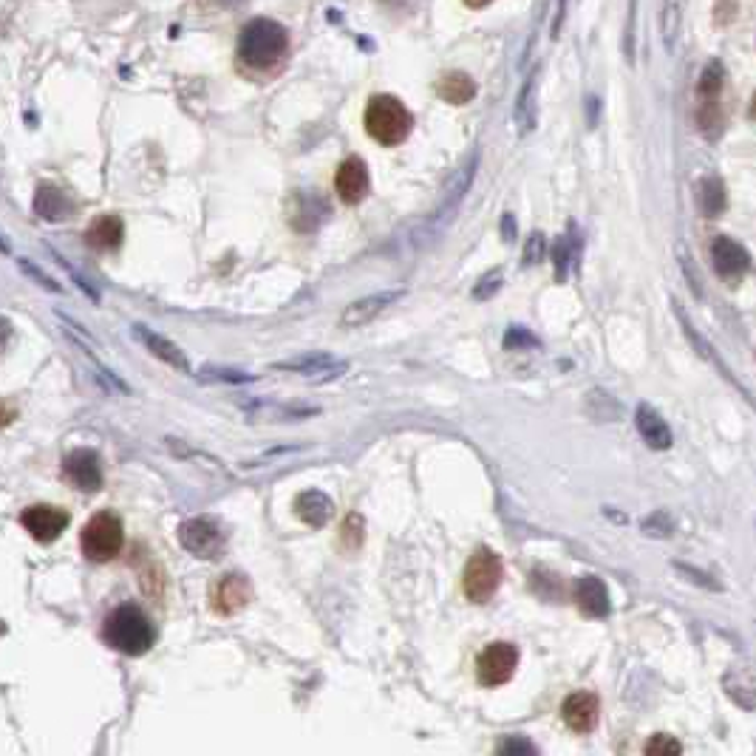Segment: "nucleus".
I'll return each mask as SVG.
<instances>
[{"label":"nucleus","instance_id":"e433bc0d","mask_svg":"<svg viewBox=\"0 0 756 756\" xmlns=\"http://www.w3.org/2000/svg\"><path fill=\"white\" fill-rule=\"evenodd\" d=\"M496 756H539V748L532 745L527 737H507L499 742Z\"/></svg>","mask_w":756,"mask_h":756},{"label":"nucleus","instance_id":"a211bd4d","mask_svg":"<svg viewBox=\"0 0 756 756\" xmlns=\"http://www.w3.org/2000/svg\"><path fill=\"white\" fill-rule=\"evenodd\" d=\"M635 426L643 436V442L649 445L652 451H665L672 448V428L665 426V419L652 408V406H637L635 411Z\"/></svg>","mask_w":756,"mask_h":756},{"label":"nucleus","instance_id":"5701e85b","mask_svg":"<svg viewBox=\"0 0 756 756\" xmlns=\"http://www.w3.org/2000/svg\"><path fill=\"white\" fill-rule=\"evenodd\" d=\"M34 213L46 221H62L72 213V202L60 187L54 185H40L37 196H34Z\"/></svg>","mask_w":756,"mask_h":756},{"label":"nucleus","instance_id":"ddd939ff","mask_svg":"<svg viewBox=\"0 0 756 756\" xmlns=\"http://www.w3.org/2000/svg\"><path fill=\"white\" fill-rule=\"evenodd\" d=\"M572 598H575V607L581 609V615L587 617H607L612 612V600H609V589L607 584L600 581L598 575H581L575 581V589H572Z\"/></svg>","mask_w":756,"mask_h":756},{"label":"nucleus","instance_id":"79ce46f5","mask_svg":"<svg viewBox=\"0 0 756 756\" xmlns=\"http://www.w3.org/2000/svg\"><path fill=\"white\" fill-rule=\"evenodd\" d=\"M530 346H539V340L530 335L527 329H519V326H513L504 335V349H530Z\"/></svg>","mask_w":756,"mask_h":756},{"label":"nucleus","instance_id":"39448f33","mask_svg":"<svg viewBox=\"0 0 756 756\" xmlns=\"http://www.w3.org/2000/svg\"><path fill=\"white\" fill-rule=\"evenodd\" d=\"M502 578H504L502 559L493 550L482 547L471 555L468 567L462 572V589L474 604H484V600H491L496 595V589L502 587Z\"/></svg>","mask_w":756,"mask_h":756},{"label":"nucleus","instance_id":"bb28decb","mask_svg":"<svg viewBox=\"0 0 756 756\" xmlns=\"http://www.w3.org/2000/svg\"><path fill=\"white\" fill-rule=\"evenodd\" d=\"M683 12H685V0H663L660 6V34L665 49H675L680 32H683Z\"/></svg>","mask_w":756,"mask_h":756},{"label":"nucleus","instance_id":"f704fd0d","mask_svg":"<svg viewBox=\"0 0 756 756\" xmlns=\"http://www.w3.org/2000/svg\"><path fill=\"white\" fill-rule=\"evenodd\" d=\"M547 238H544V233H530V238H527V244H524V258H522V263L524 266H539L544 258H547Z\"/></svg>","mask_w":756,"mask_h":756},{"label":"nucleus","instance_id":"7ed1b4c3","mask_svg":"<svg viewBox=\"0 0 756 756\" xmlns=\"http://www.w3.org/2000/svg\"><path fill=\"white\" fill-rule=\"evenodd\" d=\"M366 130L374 142L380 145H399L408 139V133L414 128V117L411 110L399 102L397 97L380 94V97H371L366 105Z\"/></svg>","mask_w":756,"mask_h":756},{"label":"nucleus","instance_id":"aec40b11","mask_svg":"<svg viewBox=\"0 0 756 756\" xmlns=\"http://www.w3.org/2000/svg\"><path fill=\"white\" fill-rule=\"evenodd\" d=\"M675 312H677V321H680V326H683V331H685L688 343H692V346H694V349L700 351V358H705V360H708L711 366H714V368H717V371H720V374L725 377V380H731L733 386H737V388H740V391L745 394V388H742V386L737 383V377H733V374L728 371V366L723 363V358H720V354L714 351V346H711V343H708V340H705V338L700 335V331L694 329V323H692V321H688V318L683 315V309L677 306V301H675ZM745 397H748V394H745Z\"/></svg>","mask_w":756,"mask_h":756},{"label":"nucleus","instance_id":"c756f323","mask_svg":"<svg viewBox=\"0 0 756 756\" xmlns=\"http://www.w3.org/2000/svg\"><path fill=\"white\" fill-rule=\"evenodd\" d=\"M550 250H552V263H555V281H567V275L572 273V263H575L572 238L569 235L555 238V244Z\"/></svg>","mask_w":756,"mask_h":756},{"label":"nucleus","instance_id":"dca6fc26","mask_svg":"<svg viewBox=\"0 0 756 756\" xmlns=\"http://www.w3.org/2000/svg\"><path fill=\"white\" fill-rule=\"evenodd\" d=\"M561 714H564V723L575 733H589L600 717V700L592 692H575L564 700Z\"/></svg>","mask_w":756,"mask_h":756},{"label":"nucleus","instance_id":"f8f14e48","mask_svg":"<svg viewBox=\"0 0 756 756\" xmlns=\"http://www.w3.org/2000/svg\"><path fill=\"white\" fill-rule=\"evenodd\" d=\"M368 187H371V176H368L366 162L360 157H349L338 167V176H335V190L340 196V202L360 205L363 198L368 196Z\"/></svg>","mask_w":756,"mask_h":756},{"label":"nucleus","instance_id":"cd10ccee","mask_svg":"<svg viewBox=\"0 0 756 756\" xmlns=\"http://www.w3.org/2000/svg\"><path fill=\"white\" fill-rule=\"evenodd\" d=\"M723 85H725V69H723V62L720 60H711L703 74H700V82H697V97L700 102H717L720 100V91H723Z\"/></svg>","mask_w":756,"mask_h":756},{"label":"nucleus","instance_id":"473e14b6","mask_svg":"<svg viewBox=\"0 0 756 756\" xmlns=\"http://www.w3.org/2000/svg\"><path fill=\"white\" fill-rule=\"evenodd\" d=\"M643 756H683V745L672 733H655L643 748Z\"/></svg>","mask_w":756,"mask_h":756},{"label":"nucleus","instance_id":"6e6552de","mask_svg":"<svg viewBox=\"0 0 756 756\" xmlns=\"http://www.w3.org/2000/svg\"><path fill=\"white\" fill-rule=\"evenodd\" d=\"M253 600V584L247 575L230 572L221 575L210 589V607L218 615H235Z\"/></svg>","mask_w":756,"mask_h":756},{"label":"nucleus","instance_id":"8fccbe9b","mask_svg":"<svg viewBox=\"0 0 756 756\" xmlns=\"http://www.w3.org/2000/svg\"><path fill=\"white\" fill-rule=\"evenodd\" d=\"M748 110H751V117L756 120V94H753V100H751V108H748Z\"/></svg>","mask_w":756,"mask_h":756},{"label":"nucleus","instance_id":"393cba45","mask_svg":"<svg viewBox=\"0 0 756 756\" xmlns=\"http://www.w3.org/2000/svg\"><path fill=\"white\" fill-rule=\"evenodd\" d=\"M536 80H539V72H532V77L522 85V94L516 100L513 120H516L519 137H527V133L536 128Z\"/></svg>","mask_w":756,"mask_h":756},{"label":"nucleus","instance_id":"09e8293b","mask_svg":"<svg viewBox=\"0 0 756 756\" xmlns=\"http://www.w3.org/2000/svg\"><path fill=\"white\" fill-rule=\"evenodd\" d=\"M0 253H9V241L6 238H0Z\"/></svg>","mask_w":756,"mask_h":756},{"label":"nucleus","instance_id":"423d86ee","mask_svg":"<svg viewBox=\"0 0 756 756\" xmlns=\"http://www.w3.org/2000/svg\"><path fill=\"white\" fill-rule=\"evenodd\" d=\"M516 665H519V649L507 640H496L479 655L476 677H479L482 685L496 688V685H504L510 677L516 675Z\"/></svg>","mask_w":756,"mask_h":756},{"label":"nucleus","instance_id":"7c9ffc66","mask_svg":"<svg viewBox=\"0 0 756 756\" xmlns=\"http://www.w3.org/2000/svg\"><path fill=\"white\" fill-rule=\"evenodd\" d=\"M640 530L646 532L649 539H669L675 532V519L665 513V510H655V513H649L640 522Z\"/></svg>","mask_w":756,"mask_h":756},{"label":"nucleus","instance_id":"72a5a7b5","mask_svg":"<svg viewBox=\"0 0 756 756\" xmlns=\"http://www.w3.org/2000/svg\"><path fill=\"white\" fill-rule=\"evenodd\" d=\"M363 536H366V524H363V516L360 513H349L343 527H340V541L343 547L349 550H358L363 544Z\"/></svg>","mask_w":756,"mask_h":756},{"label":"nucleus","instance_id":"c9c22d12","mask_svg":"<svg viewBox=\"0 0 756 756\" xmlns=\"http://www.w3.org/2000/svg\"><path fill=\"white\" fill-rule=\"evenodd\" d=\"M587 403H598V408H589V414H592L595 419H615V416H617V403H615V399H612L607 391H600V388L589 391Z\"/></svg>","mask_w":756,"mask_h":756},{"label":"nucleus","instance_id":"412c9836","mask_svg":"<svg viewBox=\"0 0 756 756\" xmlns=\"http://www.w3.org/2000/svg\"><path fill=\"white\" fill-rule=\"evenodd\" d=\"M122 235H125L122 218H117V215H100L94 225L88 227L85 241L91 244L94 250H100V253H110V250H117L120 244H122Z\"/></svg>","mask_w":756,"mask_h":756},{"label":"nucleus","instance_id":"2f4dec72","mask_svg":"<svg viewBox=\"0 0 756 756\" xmlns=\"http://www.w3.org/2000/svg\"><path fill=\"white\" fill-rule=\"evenodd\" d=\"M198 380H207V383H253L255 377L247 374V371H238V368H218V366H210V368L198 371Z\"/></svg>","mask_w":756,"mask_h":756},{"label":"nucleus","instance_id":"2eb2a0df","mask_svg":"<svg viewBox=\"0 0 756 756\" xmlns=\"http://www.w3.org/2000/svg\"><path fill=\"white\" fill-rule=\"evenodd\" d=\"M275 371H295V374H306V377H318V380H331L346 371V363L331 358L326 351H312V354H301V358L292 360H281L273 366Z\"/></svg>","mask_w":756,"mask_h":756},{"label":"nucleus","instance_id":"9d476101","mask_svg":"<svg viewBox=\"0 0 756 756\" xmlns=\"http://www.w3.org/2000/svg\"><path fill=\"white\" fill-rule=\"evenodd\" d=\"M711 261H714V273L725 283H737L751 266V255L740 241H733L728 235H720L711 244Z\"/></svg>","mask_w":756,"mask_h":756},{"label":"nucleus","instance_id":"49530a36","mask_svg":"<svg viewBox=\"0 0 756 756\" xmlns=\"http://www.w3.org/2000/svg\"><path fill=\"white\" fill-rule=\"evenodd\" d=\"M12 419H14V411H12V408H9L6 403H0V428H4V426H9Z\"/></svg>","mask_w":756,"mask_h":756},{"label":"nucleus","instance_id":"0eeeda50","mask_svg":"<svg viewBox=\"0 0 756 756\" xmlns=\"http://www.w3.org/2000/svg\"><path fill=\"white\" fill-rule=\"evenodd\" d=\"M179 544L196 559H218L225 550V530L213 519H187L179 524Z\"/></svg>","mask_w":756,"mask_h":756},{"label":"nucleus","instance_id":"a19ab883","mask_svg":"<svg viewBox=\"0 0 756 756\" xmlns=\"http://www.w3.org/2000/svg\"><path fill=\"white\" fill-rule=\"evenodd\" d=\"M20 270H24V275H29L32 281H37L43 289H52V292H62V286H60L54 278H49V275L43 273L37 263H32L29 258H20Z\"/></svg>","mask_w":756,"mask_h":756},{"label":"nucleus","instance_id":"f257e3e1","mask_svg":"<svg viewBox=\"0 0 756 756\" xmlns=\"http://www.w3.org/2000/svg\"><path fill=\"white\" fill-rule=\"evenodd\" d=\"M289 49V34L281 24L270 17H255L241 29L238 37V60L247 69H275Z\"/></svg>","mask_w":756,"mask_h":756},{"label":"nucleus","instance_id":"a18cd8bd","mask_svg":"<svg viewBox=\"0 0 756 756\" xmlns=\"http://www.w3.org/2000/svg\"><path fill=\"white\" fill-rule=\"evenodd\" d=\"M502 235H504L507 241L516 238V218H513V215H504V218H502Z\"/></svg>","mask_w":756,"mask_h":756},{"label":"nucleus","instance_id":"de8ad7c7","mask_svg":"<svg viewBox=\"0 0 756 756\" xmlns=\"http://www.w3.org/2000/svg\"><path fill=\"white\" fill-rule=\"evenodd\" d=\"M487 4H491V0H464V6H468V9H482Z\"/></svg>","mask_w":756,"mask_h":756},{"label":"nucleus","instance_id":"f3484780","mask_svg":"<svg viewBox=\"0 0 756 756\" xmlns=\"http://www.w3.org/2000/svg\"><path fill=\"white\" fill-rule=\"evenodd\" d=\"M133 338H137L153 358H159L162 363H167L170 368L176 371H190V363H187V354L176 346L173 340H167L165 335H159V331H153L148 329L145 323H137L133 326Z\"/></svg>","mask_w":756,"mask_h":756},{"label":"nucleus","instance_id":"20e7f679","mask_svg":"<svg viewBox=\"0 0 756 756\" xmlns=\"http://www.w3.org/2000/svg\"><path fill=\"white\" fill-rule=\"evenodd\" d=\"M122 541H125L122 522H120V516L108 513V510L88 519L80 532V547L85 552V559H91L97 564L114 561L122 550Z\"/></svg>","mask_w":756,"mask_h":756},{"label":"nucleus","instance_id":"37998d69","mask_svg":"<svg viewBox=\"0 0 756 756\" xmlns=\"http://www.w3.org/2000/svg\"><path fill=\"white\" fill-rule=\"evenodd\" d=\"M9 340H12V323L0 315V354H4V349L9 346Z\"/></svg>","mask_w":756,"mask_h":756},{"label":"nucleus","instance_id":"9b49d317","mask_svg":"<svg viewBox=\"0 0 756 756\" xmlns=\"http://www.w3.org/2000/svg\"><path fill=\"white\" fill-rule=\"evenodd\" d=\"M62 474L82 493H94L102 487L100 456L94 451H88V448H77V451H72L69 456H65L62 459Z\"/></svg>","mask_w":756,"mask_h":756},{"label":"nucleus","instance_id":"1a4fd4ad","mask_svg":"<svg viewBox=\"0 0 756 756\" xmlns=\"http://www.w3.org/2000/svg\"><path fill=\"white\" fill-rule=\"evenodd\" d=\"M20 524L29 530V536L40 544H49L62 536V530L69 527V513L54 504H32L20 513Z\"/></svg>","mask_w":756,"mask_h":756},{"label":"nucleus","instance_id":"4c0bfd02","mask_svg":"<svg viewBox=\"0 0 756 756\" xmlns=\"http://www.w3.org/2000/svg\"><path fill=\"white\" fill-rule=\"evenodd\" d=\"M675 569L683 572L685 581H692V584H697V587H703V589H714V592L723 589V584L717 581V578H711L708 572H703V569H697V567H685V564L675 561Z\"/></svg>","mask_w":756,"mask_h":756},{"label":"nucleus","instance_id":"6ab92c4d","mask_svg":"<svg viewBox=\"0 0 756 756\" xmlns=\"http://www.w3.org/2000/svg\"><path fill=\"white\" fill-rule=\"evenodd\" d=\"M295 513L309 527H323L331 519V513H335V502L323 491H303L295 499Z\"/></svg>","mask_w":756,"mask_h":756},{"label":"nucleus","instance_id":"f03ea898","mask_svg":"<svg viewBox=\"0 0 756 756\" xmlns=\"http://www.w3.org/2000/svg\"><path fill=\"white\" fill-rule=\"evenodd\" d=\"M102 635L108 646H114L122 655H145L157 640L150 617L137 604H122L114 612H108Z\"/></svg>","mask_w":756,"mask_h":756},{"label":"nucleus","instance_id":"4468645a","mask_svg":"<svg viewBox=\"0 0 756 756\" xmlns=\"http://www.w3.org/2000/svg\"><path fill=\"white\" fill-rule=\"evenodd\" d=\"M403 295V289H386V292H374V295H366L360 301H354L343 309V315H340V326L346 329H358V326H366L371 323L380 312H386V309Z\"/></svg>","mask_w":756,"mask_h":756},{"label":"nucleus","instance_id":"b1692460","mask_svg":"<svg viewBox=\"0 0 756 756\" xmlns=\"http://www.w3.org/2000/svg\"><path fill=\"white\" fill-rule=\"evenodd\" d=\"M436 94L451 105H464L476 97V82L462 72H448L436 82Z\"/></svg>","mask_w":756,"mask_h":756},{"label":"nucleus","instance_id":"ea45409f","mask_svg":"<svg viewBox=\"0 0 756 756\" xmlns=\"http://www.w3.org/2000/svg\"><path fill=\"white\" fill-rule=\"evenodd\" d=\"M635 24H637V0H629V14H627V32H624V57L629 65H635Z\"/></svg>","mask_w":756,"mask_h":756},{"label":"nucleus","instance_id":"4be33fe9","mask_svg":"<svg viewBox=\"0 0 756 756\" xmlns=\"http://www.w3.org/2000/svg\"><path fill=\"white\" fill-rule=\"evenodd\" d=\"M476 165H479V157H471L468 162H464V167L456 173V179L451 182V187H448V193H445V202L439 205V213H436V218H434V225L439 221H448L454 213H456V207H459V202L464 198V193H468V187H471V182H474V173H476Z\"/></svg>","mask_w":756,"mask_h":756},{"label":"nucleus","instance_id":"a878e982","mask_svg":"<svg viewBox=\"0 0 756 756\" xmlns=\"http://www.w3.org/2000/svg\"><path fill=\"white\" fill-rule=\"evenodd\" d=\"M697 202H700L703 215H708V218H717V215L725 213V207H728V193H725V185L717 179V176H708V179L700 182Z\"/></svg>","mask_w":756,"mask_h":756},{"label":"nucleus","instance_id":"58836bf2","mask_svg":"<svg viewBox=\"0 0 756 756\" xmlns=\"http://www.w3.org/2000/svg\"><path fill=\"white\" fill-rule=\"evenodd\" d=\"M502 283H504V275H502V270H491V273H484V278L476 283V289H474V298L476 301H487V298H493L499 289H502Z\"/></svg>","mask_w":756,"mask_h":756},{"label":"nucleus","instance_id":"c03bdc74","mask_svg":"<svg viewBox=\"0 0 756 756\" xmlns=\"http://www.w3.org/2000/svg\"><path fill=\"white\" fill-rule=\"evenodd\" d=\"M564 12H567V0H559V12H555V20H552V37H559V34H561Z\"/></svg>","mask_w":756,"mask_h":756},{"label":"nucleus","instance_id":"c85d7f7f","mask_svg":"<svg viewBox=\"0 0 756 756\" xmlns=\"http://www.w3.org/2000/svg\"><path fill=\"white\" fill-rule=\"evenodd\" d=\"M697 128L705 133L708 139H720L723 130H725V114H723V105L717 102H700L697 108Z\"/></svg>","mask_w":756,"mask_h":756}]
</instances>
